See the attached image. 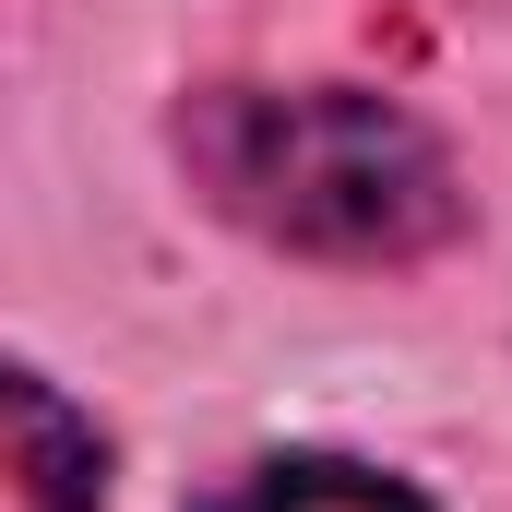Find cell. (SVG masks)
<instances>
[{
	"mask_svg": "<svg viewBox=\"0 0 512 512\" xmlns=\"http://www.w3.org/2000/svg\"><path fill=\"white\" fill-rule=\"evenodd\" d=\"M179 512H453L429 477H405L382 453H346V441H286V453H251L227 477H203Z\"/></svg>",
	"mask_w": 512,
	"mask_h": 512,
	"instance_id": "3957f363",
	"label": "cell"
},
{
	"mask_svg": "<svg viewBox=\"0 0 512 512\" xmlns=\"http://www.w3.org/2000/svg\"><path fill=\"white\" fill-rule=\"evenodd\" d=\"M167 155L203 215L322 274H417L477 227L465 155L382 84H191Z\"/></svg>",
	"mask_w": 512,
	"mask_h": 512,
	"instance_id": "6da1fadb",
	"label": "cell"
},
{
	"mask_svg": "<svg viewBox=\"0 0 512 512\" xmlns=\"http://www.w3.org/2000/svg\"><path fill=\"white\" fill-rule=\"evenodd\" d=\"M120 453L96 429V405L48 382L36 358H0V512H108Z\"/></svg>",
	"mask_w": 512,
	"mask_h": 512,
	"instance_id": "7a4b0ae2",
	"label": "cell"
}]
</instances>
